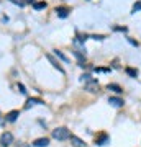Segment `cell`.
<instances>
[{"mask_svg": "<svg viewBox=\"0 0 141 147\" xmlns=\"http://www.w3.org/2000/svg\"><path fill=\"white\" fill-rule=\"evenodd\" d=\"M56 13H58L59 18H66L69 15V8H66V7H58L56 8Z\"/></svg>", "mask_w": 141, "mask_h": 147, "instance_id": "ba28073f", "label": "cell"}, {"mask_svg": "<svg viewBox=\"0 0 141 147\" xmlns=\"http://www.w3.org/2000/svg\"><path fill=\"white\" fill-rule=\"evenodd\" d=\"M18 88H20V93H23V95L26 93V90H25V85H21V84H18Z\"/></svg>", "mask_w": 141, "mask_h": 147, "instance_id": "ac0fdd59", "label": "cell"}, {"mask_svg": "<svg viewBox=\"0 0 141 147\" xmlns=\"http://www.w3.org/2000/svg\"><path fill=\"white\" fill-rule=\"evenodd\" d=\"M69 139H71V142H72V146H76V147H85V142H84L82 139H79L77 136H71Z\"/></svg>", "mask_w": 141, "mask_h": 147, "instance_id": "52a82bcc", "label": "cell"}, {"mask_svg": "<svg viewBox=\"0 0 141 147\" xmlns=\"http://www.w3.org/2000/svg\"><path fill=\"white\" fill-rule=\"evenodd\" d=\"M52 137L58 139V141H66V139L71 137V132H69L67 127H58V129L52 131Z\"/></svg>", "mask_w": 141, "mask_h": 147, "instance_id": "6da1fadb", "label": "cell"}, {"mask_svg": "<svg viewBox=\"0 0 141 147\" xmlns=\"http://www.w3.org/2000/svg\"><path fill=\"white\" fill-rule=\"evenodd\" d=\"M82 80H92V79H90L89 74H84V75H82Z\"/></svg>", "mask_w": 141, "mask_h": 147, "instance_id": "44dd1931", "label": "cell"}, {"mask_svg": "<svg viewBox=\"0 0 141 147\" xmlns=\"http://www.w3.org/2000/svg\"><path fill=\"white\" fill-rule=\"evenodd\" d=\"M108 141H110V137L107 136V134H100V136L97 137V141H95V144H97V146H104V144H107Z\"/></svg>", "mask_w": 141, "mask_h": 147, "instance_id": "9c48e42d", "label": "cell"}, {"mask_svg": "<svg viewBox=\"0 0 141 147\" xmlns=\"http://www.w3.org/2000/svg\"><path fill=\"white\" fill-rule=\"evenodd\" d=\"M136 11H141V0L135 2V5H133V13H136Z\"/></svg>", "mask_w": 141, "mask_h": 147, "instance_id": "2e32d148", "label": "cell"}, {"mask_svg": "<svg viewBox=\"0 0 141 147\" xmlns=\"http://www.w3.org/2000/svg\"><path fill=\"white\" fill-rule=\"evenodd\" d=\"M16 147H30V146H28L26 142H18V144H16Z\"/></svg>", "mask_w": 141, "mask_h": 147, "instance_id": "ffe728a7", "label": "cell"}, {"mask_svg": "<svg viewBox=\"0 0 141 147\" xmlns=\"http://www.w3.org/2000/svg\"><path fill=\"white\" fill-rule=\"evenodd\" d=\"M90 38H94V39H99V41H102L105 36H102V34H94V36H90Z\"/></svg>", "mask_w": 141, "mask_h": 147, "instance_id": "d6986e66", "label": "cell"}, {"mask_svg": "<svg viewBox=\"0 0 141 147\" xmlns=\"http://www.w3.org/2000/svg\"><path fill=\"white\" fill-rule=\"evenodd\" d=\"M99 88V82H97V80H89V84H87V90H89V92H95V90Z\"/></svg>", "mask_w": 141, "mask_h": 147, "instance_id": "8fae6325", "label": "cell"}, {"mask_svg": "<svg viewBox=\"0 0 141 147\" xmlns=\"http://www.w3.org/2000/svg\"><path fill=\"white\" fill-rule=\"evenodd\" d=\"M33 146L35 147H48L49 146V139L48 137H40V139H36V141L33 142Z\"/></svg>", "mask_w": 141, "mask_h": 147, "instance_id": "277c9868", "label": "cell"}, {"mask_svg": "<svg viewBox=\"0 0 141 147\" xmlns=\"http://www.w3.org/2000/svg\"><path fill=\"white\" fill-rule=\"evenodd\" d=\"M108 103L112 106H115V108H120V106H123V100H121L120 96H110L108 98Z\"/></svg>", "mask_w": 141, "mask_h": 147, "instance_id": "3957f363", "label": "cell"}, {"mask_svg": "<svg viewBox=\"0 0 141 147\" xmlns=\"http://www.w3.org/2000/svg\"><path fill=\"white\" fill-rule=\"evenodd\" d=\"M126 74H128V75H130V77H133V79H136V77H138V70H136V69L126 67Z\"/></svg>", "mask_w": 141, "mask_h": 147, "instance_id": "9a60e30c", "label": "cell"}, {"mask_svg": "<svg viewBox=\"0 0 141 147\" xmlns=\"http://www.w3.org/2000/svg\"><path fill=\"white\" fill-rule=\"evenodd\" d=\"M33 105H43V100H40V98H30V100L26 101L25 108L28 110V108H30V106H33Z\"/></svg>", "mask_w": 141, "mask_h": 147, "instance_id": "30bf717a", "label": "cell"}, {"mask_svg": "<svg viewBox=\"0 0 141 147\" xmlns=\"http://www.w3.org/2000/svg\"><path fill=\"white\" fill-rule=\"evenodd\" d=\"M0 141H2V146L3 147H7V146H10L12 142H13V134L12 132H3L2 136H0Z\"/></svg>", "mask_w": 141, "mask_h": 147, "instance_id": "7a4b0ae2", "label": "cell"}, {"mask_svg": "<svg viewBox=\"0 0 141 147\" xmlns=\"http://www.w3.org/2000/svg\"><path fill=\"white\" fill-rule=\"evenodd\" d=\"M46 59H48V61H49V62L52 64V67H54V69H58V70H59L61 74H64V69L61 67V65H59V62H58V61H54V57H52L51 54H48V56H46Z\"/></svg>", "mask_w": 141, "mask_h": 147, "instance_id": "8992f818", "label": "cell"}, {"mask_svg": "<svg viewBox=\"0 0 141 147\" xmlns=\"http://www.w3.org/2000/svg\"><path fill=\"white\" fill-rule=\"evenodd\" d=\"M33 8H35V10H43V8H46V2H35V3H33Z\"/></svg>", "mask_w": 141, "mask_h": 147, "instance_id": "5bb4252c", "label": "cell"}, {"mask_svg": "<svg viewBox=\"0 0 141 147\" xmlns=\"http://www.w3.org/2000/svg\"><path fill=\"white\" fill-rule=\"evenodd\" d=\"M8 2H12V3H15L18 7H25V0H8Z\"/></svg>", "mask_w": 141, "mask_h": 147, "instance_id": "e0dca14e", "label": "cell"}, {"mask_svg": "<svg viewBox=\"0 0 141 147\" xmlns=\"http://www.w3.org/2000/svg\"><path fill=\"white\" fill-rule=\"evenodd\" d=\"M107 88L112 90V92H115V93H118V95L123 92V88H121L120 85H116V84H108V85H107Z\"/></svg>", "mask_w": 141, "mask_h": 147, "instance_id": "7c38bea8", "label": "cell"}, {"mask_svg": "<svg viewBox=\"0 0 141 147\" xmlns=\"http://www.w3.org/2000/svg\"><path fill=\"white\" fill-rule=\"evenodd\" d=\"M18 116H20V111L13 110V111H10V113L7 115V121H8V123H15V121L18 119Z\"/></svg>", "mask_w": 141, "mask_h": 147, "instance_id": "5b68a950", "label": "cell"}, {"mask_svg": "<svg viewBox=\"0 0 141 147\" xmlns=\"http://www.w3.org/2000/svg\"><path fill=\"white\" fill-rule=\"evenodd\" d=\"M54 54H56V56H58V57L61 59V61H64V62H69L67 56H66V54H64L63 51H59V49H56V51H54Z\"/></svg>", "mask_w": 141, "mask_h": 147, "instance_id": "4fadbf2b", "label": "cell"}, {"mask_svg": "<svg viewBox=\"0 0 141 147\" xmlns=\"http://www.w3.org/2000/svg\"><path fill=\"white\" fill-rule=\"evenodd\" d=\"M25 3H35V0H25Z\"/></svg>", "mask_w": 141, "mask_h": 147, "instance_id": "7402d4cb", "label": "cell"}]
</instances>
